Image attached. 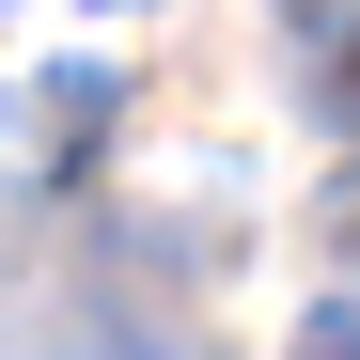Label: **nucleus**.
Returning <instances> with one entry per match:
<instances>
[{
  "mask_svg": "<svg viewBox=\"0 0 360 360\" xmlns=\"http://www.w3.org/2000/svg\"><path fill=\"white\" fill-rule=\"evenodd\" d=\"M329 251H360V172H329Z\"/></svg>",
  "mask_w": 360,
  "mask_h": 360,
  "instance_id": "nucleus-3",
  "label": "nucleus"
},
{
  "mask_svg": "<svg viewBox=\"0 0 360 360\" xmlns=\"http://www.w3.org/2000/svg\"><path fill=\"white\" fill-rule=\"evenodd\" d=\"M297 360H360V314H345V297H314V314H297Z\"/></svg>",
  "mask_w": 360,
  "mask_h": 360,
  "instance_id": "nucleus-2",
  "label": "nucleus"
},
{
  "mask_svg": "<svg viewBox=\"0 0 360 360\" xmlns=\"http://www.w3.org/2000/svg\"><path fill=\"white\" fill-rule=\"evenodd\" d=\"M297 63H314V94L360 110V16H297Z\"/></svg>",
  "mask_w": 360,
  "mask_h": 360,
  "instance_id": "nucleus-1",
  "label": "nucleus"
}]
</instances>
